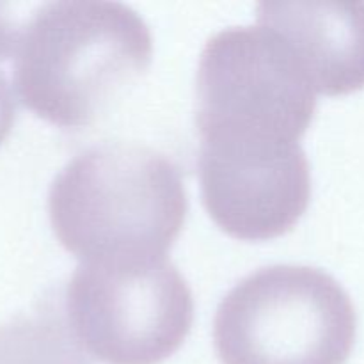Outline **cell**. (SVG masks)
I'll return each instance as SVG.
<instances>
[{
  "mask_svg": "<svg viewBox=\"0 0 364 364\" xmlns=\"http://www.w3.org/2000/svg\"><path fill=\"white\" fill-rule=\"evenodd\" d=\"M187 212L180 169L137 142L110 141L84 149L48 192L53 233L82 263L166 258Z\"/></svg>",
  "mask_w": 364,
  "mask_h": 364,
  "instance_id": "7a4b0ae2",
  "label": "cell"
},
{
  "mask_svg": "<svg viewBox=\"0 0 364 364\" xmlns=\"http://www.w3.org/2000/svg\"><path fill=\"white\" fill-rule=\"evenodd\" d=\"M258 25L287 45L316 92L350 95L364 87V2L267 0Z\"/></svg>",
  "mask_w": 364,
  "mask_h": 364,
  "instance_id": "52a82bcc",
  "label": "cell"
},
{
  "mask_svg": "<svg viewBox=\"0 0 364 364\" xmlns=\"http://www.w3.org/2000/svg\"><path fill=\"white\" fill-rule=\"evenodd\" d=\"M199 181L213 223L240 240H270L288 233L311 198L304 149L259 164L199 159Z\"/></svg>",
  "mask_w": 364,
  "mask_h": 364,
  "instance_id": "8992f818",
  "label": "cell"
},
{
  "mask_svg": "<svg viewBox=\"0 0 364 364\" xmlns=\"http://www.w3.org/2000/svg\"><path fill=\"white\" fill-rule=\"evenodd\" d=\"M358 334L347 291L323 270L274 265L223 299L213 345L223 364H345Z\"/></svg>",
  "mask_w": 364,
  "mask_h": 364,
  "instance_id": "277c9868",
  "label": "cell"
},
{
  "mask_svg": "<svg viewBox=\"0 0 364 364\" xmlns=\"http://www.w3.org/2000/svg\"><path fill=\"white\" fill-rule=\"evenodd\" d=\"M68 329L103 364H160L183 345L194 299L167 258L80 263L66 290Z\"/></svg>",
  "mask_w": 364,
  "mask_h": 364,
  "instance_id": "5b68a950",
  "label": "cell"
},
{
  "mask_svg": "<svg viewBox=\"0 0 364 364\" xmlns=\"http://www.w3.org/2000/svg\"><path fill=\"white\" fill-rule=\"evenodd\" d=\"M14 119H16V103L9 82L0 70V144L9 137Z\"/></svg>",
  "mask_w": 364,
  "mask_h": 364,
  "instance_id": "9c48e42d",
  "label": "cell"
},
{
  "mask_svg": "<svg viewBox=\"0 0 364 364\" xmlns=\"http://www.w3.org/2000/svg\"><path fill=\"white\" fill-rule=\"evenodd\" d=\"M0 364H91L59 316L21 315L0 323Z\"/></svg>",
  "mask_w": 364,
  "mask_h": 364,
  "instance_id": "ba28073f",
  "label": "cell"
},
{
  "mask_svg": "<svg viewBox=\"0 0 364 364\" xmlns=\"http://www.w3.org/2000/svg\"><path fill=\"white\" fill-rule=\"evenodd\" d=\"M315 112L316 91L272 31L231 27L208 39L196 80L199 155L283 159L302 149Z\"/></svg>",
  "mask_w": 364,
  "mask_h": 364,
  "instance_id": "3957f363",
  "label": "cell"
},
{
  "mask_svg": "<svg viewBox=\"0 0 364 364\" xmlns=\"http://www.w3.org/2000/svg\"><path fill=\"white\" fill-rule=\"evenodd\" d=\"M11 57L18 98L43 119L85 128L148 71L153 38L121 2L28 4Z\"/></svg>",
  "mask_w": 364,
  "mask_h": 364,
  "instance_id": "6da1fadb",
  "label": "cell"
}]
</instances>
